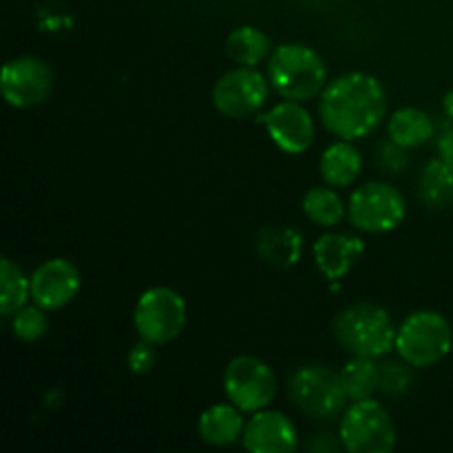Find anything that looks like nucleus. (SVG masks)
I'll return each mask as SVG.
<instances>
[{"mask_svg":"<svg viewBox=\"0 0 453 453\" xmlns=\"http://www.w3.org/2000/svg\"><path fill=\"white\" fill-rule=\"evenodd\" d=\"M388 115L383 82L365 71H349L326 84L319 96V118L327 133L357 142L372 135Z\"/></svg>","mask_w":453,"mask_h":453,"instance_id":"f257e3e1","label":"nucleus"},{"mask_svg":"<svg viewBox=\"0 0 453 453\" xmlns=\"http://www.w3.org/2000/svg\"><path fill=\"white\" fill-rule=\"evenodd\" d=\"M396 330L392 314L370 301L345 305L332 321V334L349 357H388L396 345Z\"/></svg>","mask_w":453,"mask_h":453,"instance_id":"f03ea898","label":"nucleus"},{"mask_svg":"<svg viewBox=\"0 0 453 453\" xmlns=\"http://www.w3.org/2000/svg\"><path fill=\"white\" fill-rule=\"evenodd\" d=\"M265 75L279 97L295 102L314 100L327 84L326 62L303 42H283L273 49Z\"/></svg>","mask_w":453,"mask_h":453,"instance_id":"7ed1b4c3","label":"nucleus"},{"mask_svg":"<svg viewBox=\"0 0 453 453\" xmlns=\"http://www.w3.org/2000/svg\"><path fill=\"white\" fill-rule=\"evenodd\" d=\"M288 396L292 405L312 420H332L348 410L341 374L323 363L296 367L288 379Z\"/></svg>","mask_w":453,"mask_h":453,"instance_id":"20e7f679","label":"nucleus"},{"mask_svg":"<svg viewBox=\"0 0 453 453\" xmlns=\"http://www.w3.org/2000/svg\"><path fill=\"white\" fill-rule=\"evenodd\" d=\"M453 348L451 323L436 310H416L396 330L394 349L414 370L441 363Z\"/></svg>","mask_w":453,"mask_h":453,"instance_id":"39448f33","label":"nucleus"},{"mask_svg":"<svg viewBox=\"0 0 453 453\" xmlns=\"http://www.w3.org/2000/svg\"><path fill=\"white\" fill-rule=\"evenodd\" d=\"M339 438L348 453H392L398 434L388 407L374 398H365L354 401L343 411Z\"/></svg>","mask_w":453,"mask_h":453,"instance_id":"423d86ee","label":"nucleus"},{"mask_svg":"<svg viewBox=\"0 0 453 453\" xmlns=\"http://www.w3.org/2000/svg\"><path fill=\"white\" fill-rule=\"evenodd\" d=\"M188 321L186 299L168 286H153L144 290L133 310V326L140 339L155 345L173 343L184 332Z\"/></svg>","mask_w":453,"mask_h":453,"instance_id":"0eeeda50","label":"nucleus"},{"mask_svg":"<svg viewBox=\"0 0 453 453\" xmlns=\"http://www.w3.org/2000/svg\"><path fill=\"white\" fill-rule=\"evenodd\" d=\"M405 215V195L388 181H367L349 195L348 219L361 233H392L403 224Z\"/></svg>","mask_w":453,"mask_h":453,"instance_id":"6e6552de","label":"nucleus"},{"mask_svg":"<svg viewBox=\"0 0 453 453\" xmlns=\"http://www.w3.org/2000/svg\"><path fill=\"white\" fill-rule=\"evenodd\" d=\"M277 392V376L264 358L242 354L226 365L224 394L243 414H255L270 407Z\"/></svg>","mask_w":453,"mask_h":453,"instance_id":"1a4fd4ad","label":"nucleus"},{"mask_svg":"<svg viewBox=\"0 0 453 453\" xmlns=\"http://www.w3.org/2000/svg\"><path fill=\"white\" fill-rule=\"evenodd\" d=\"M270 96L268 75L257 66H234L212 87V106L230 119L252 118L264 109Z\"/></svg>","mask_w":453,"mask_h":453,"instance_id":"9d476101","label":"nucleus"},{"mask_svg":"<svg viewBox=\"0 0 453 453\" xmlns=\"http://www.w3.org/2000/svg\"><path fill=\"white\" fill-rule=\"evenodd\" d=\"M56 75L49 62L38 56H18L0 71V93L12 109L25 111L49 100Z\"/></svg>","mask_w":453,"mask_h":453,"instance_id":"9b49d317","label":"nucleus"},{"mask_svg":"<svg viewBox=\"0 0 453 453\" xmlns=\"http://www.w3.org/2000/svg\"><path fill=\"white\" fill-rule=\"evenodd\" d=\"M264 124L270 140L274 142L279 150L286 155H301L312 146L314 142V119L303 106V102L283 100L265 111L257 119Z\"/></svg>","mask_w":453,"mask_h":453,"instance_id":"f8f14e48","label":"nucleus"},{"mask_svg":"<svg viewBox=\"0 0 453 453\" xmlns=\"http://www.w3.org/2000/svg\"><path fill=\"white\" fill-rule=\"evenodd\" d=\"M80 288H82V277L78 265L62 257L42 261L31 273V301L47 312L66 308L78 296Z\"/></svg>","mask_w":453,"mask_h":453,"instance_id":"ddd939ff","label":"nucleus"},{"mask_svg":"<svg viewBox=\"0 0 453 453\" xmlns=\"http://www.w3.org/2000/svg\"><path fill=\"white\" fill-rule=\"evenodd\" d=\"M242 445L250 453H292L299 447V432L290 416L265 407L246 420Z\"/></svg>","mask_w":453,"mask_h":453,"instance_id":"4468645a","label":"nucleus"},{"mask_svg":"<svg viewBox=\"0 0 453 453\" xmlns=\"http://www.w3.org/2000/svg\"><path fill=\"white\" fill-rule=\"evenodd\" d=\"M365 255V242L357 234L326 233L312 243L314 265L327 281H341Z\"/></svg>","mask_w":453,"mask_h":453,"instance_id":"2eb2a0df","label":"nucleus"},{"mask_svg":"<svg viewBox=\"0 0 453 453\" xmlns=\"http://www.w3.org/2000/svg\"><path fill=\"white\" fill-rule=\"evenodd\" d=\"M257 255L274 268L290 270L303 252V234L292 226H265L257 234Z\"/></svg>","mask_w":453,"mask_h":453,"instance_id":"dca6fc26","label":"nucleus"},{"mask_svg":"<svg viewBox=\"0 0 453 453\" xmlns=\"http://www.w3.org/2000/svg\"><path fill=\"white\" fill-rule=\"evenodd\" d=\"M246 418L239 407L233 403H217L202 411L197 420V434L206 445L211 447H228L242 441Z\"/></svg>","mask_w":453,"mask_h":453,"instance_id":"f3484780","label":"nucleus"},{"mask_svg":"<svg viewBox=\"0 0 453 453\" xmlns=\"http://www.w3.org/2000/svg\"><path fill=\"white\" fill-rule=\"evenodd\" d=\"M319 173L332 188H349L363 173V155L349 140L327 146L319 159Z\"/></svg>","mask_w":453,"mask_h":453,"instance_id":"a211bd4d","label":"nucleus"},{"mask_svg":"<svg viewBox=\"0 0 453 453\" xmlns=\"http://www.w3.org/2000/svg\"><path fill=\"white\" fill-rule=\"evenodd\" d=\"M388 135L403 149H418L434 135V119L416 106H403L389 115Z\"/></svg>","mask_w":453,"mask_h":453,"instance_id":"6ab92c4d","label":"nucleus"},{"mask_svg":"<svg viewBox=\"0 0 453 453\" xmlns=\"http://www.w3.org/2000/svg\"><path fill=\"white\" fill-rule=\"evenodd\" d=\"M418 197L427 208L453 206V162L436 157L427 162L418 180Z\"/></svg>","mask_w":453,"mask_h":453,"instance_id":"aec40b11","label":"nucleus"},{"mask_svg":"<svg viewBox=\"0 0 453 453\" xmlns=\"http://www.w3.org/2000/svg\"><path fill=\"white\" fill-rule=\"evenodd\" d=\"M301 211L319 228H334L348 217V206L332 186H314L301 199Z\"/></svg>","mask_w":453,"mask_h":453,"instance_id":"412c9836","label":"nucleus"},{"mask_svg":"<svg viewBox=\"0 0 453 453\" xmlns=\"http://www.w3.org/2000/svg\"><path fill=\"white\" fill-rule=\"evenodd\" d=\"M226 53L239 66H257L270 58V38L259 27L242 25L226 38Z\"/></svg>","mask_w":453,"mask_h":453,"instance_id":"4be33fe9","label":"nucleus"},{"mask_svg":"<svg viewBox=\"0 0 453 453\" xmlns=\"http://www.w3.org/2000/svg\"><path fill=\"white\" fill-rule=\"evenodd\" d=\"M31 299V277L12 259L3 257L0 261V314L12 319Z\"/></svg>","mask_w":453,"mask_h":453,"instance_id":"5701e85b","label":"nucleus"},{"mask_svg":"<svg viewBox=\"0 0 453 453\" xmlns=\"http://www.w3.org/2000/svg\"><path fill=\"white\" fill-rule=\"evenodd\" d=\"M376 358L352 357L343 367H341V383H343L345 394L349 401H365L379 392L380 383V367L376 365Z\"/></svg>","mask_w":453,"mask_h":453,"instance_id":"b1692460","label":"nucleus"},{"mask_svg":"<svg viewBox=\"0 0 453 453\" xmlns=\"http://www.w3.org/2000/svg\"><path fill=\"white\" fill-rule=\"evenodd\" d=\"M49 330L47 310L38 303L25 305L12 317V334L22 343H35L42 339Z\"/></svg>","mask_w":453,"mask_h":453,"instance_id":"393cba45","label":"nucleus"},{"mask_svg":"<svg viewBox=\"0 0 453 453\" xmlns=\"http://www.w3.org/2000/svg\"><path fill=\"white\" fill-rule=\"evenodd\" d=\"M411 383H414V367L403 361V358L401 361L385 363L380 367L379 392L385 394V396H403L405 392H410Z\"/></svg>","mask_w":453,"mask_h":453,"instance_id":"a878e982","label":"nucleus"},{"mask_svg":"<svg viewBox=\"0 0 453 453\" xmlns=\"http://www.w3.org/2000/svg\"><path fill=\"white\" fill-rule=\"evenodd\" d=\"M157 348L159 345L150 343V341L140 339L127 354V365L133 374L142 376V374H149L150 370L155 367L157 363Z\"/></svg>","mask_w":453,"mask_h":453,"instance_id":"bb28decb","label":"nucleus"},{"mask_svg":"<svg viewBox=\"0 0 453 453\" xmlns=\"http://www.w3.org/2000/svg\"><path fill=\"white\" fill-rule=\"evenodd\" d=\"M405 150L403 146L394 144L392 140H389L388 146H383V153H380V159H383V166L389 168V171L398 173V168L405 166L407 157H405Z\"/></svg>","mask_w":453,"mask_h":453,"instance_id":"cd10ccee","label":"nucleus"},{"mask_svg":"<svg viewBox=\"0 0 453 453\" xmlns=\"http://www.w3.org/2000/svg\"><path fill=\"white\" fill-rule=\"evenodd\" d=\"M438 157L453 162V128L442 133L441 140H438Z\"/></svg>","mask_w":453,"mask_h":453,"instance_id":"c85d7f7f","label":"nucleus"},{"mask_svg":"<svg viewBox=\"0 0 453 453\" xmlns=\"http://www.w3.org/2000/svg\"><path fill=\"white\" fill-rule=\"evenodd\" d=\"M442 109H445V115L453 122V88L447 91L445 97H442Z\"/></svg>","mask_w":453,"mask_h":453,"instance_id":"c756f323","label":"nucleus"}]
</instances>
